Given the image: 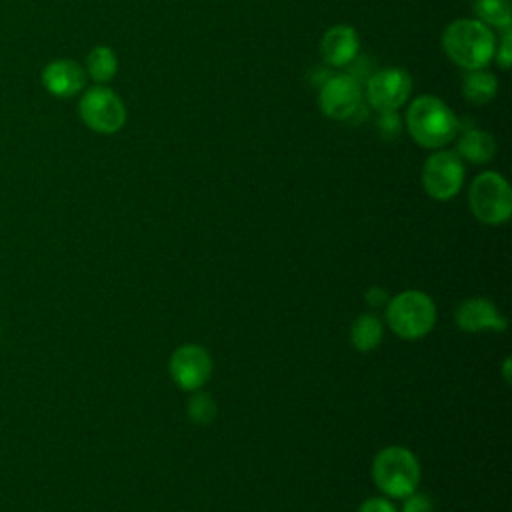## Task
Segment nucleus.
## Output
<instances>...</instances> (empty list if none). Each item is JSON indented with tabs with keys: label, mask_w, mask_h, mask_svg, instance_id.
<instances>
[{
	"label": "nucleus",
	"mask_w": 512,
	"mask_h": 512,
	"mask_svg": "<svg viewBox=\"0 0 512 512\" xmlns=\"http://www.w3.org/2000/svg\"><path fill=\"white\" fill-rule=\"evenodd\" d=\"M406 128L412 140L422 148L440 150L458 136L460 122L444 100L424 94L410 104L406 112Z\"/></svg>",
	"instance_id": "1"
},
{
	"label": "nucleus",
	"mask_w": 512,
	"mask_h": 512,
	"mask_svg": "<svg viewBox=\"0 0 512 512\" xmlns=\"http://www.w3.org/2000/svg\"><path fill=\"white\" fill-rule=\"evenodd\" d=\"M446 56L464 70L484 68L496 52V36L490 26L476 18H460L446 26L442 34Z\"/></svg>",
	"instance_id": "2"
},
{
	"label": "nucleus",
	"mask_w": 512,
	"mask_h": 512,
	"mask_svg": "<svg viewBox=\"0 0 512 512\" xmlns=\"http://www.w3.org/2000/svg\"><path fill=\"white\" fill-rule=\"evenodd\" d=\"M386 326L402 340H420L436 326L438 310L424 290H402L388 298L384 306Z\"/></svg>",
	"instance_id": "3"
},
{
	"label": "nucleus",
	"mask_w": 512,
	"mask_h": 512,
	"mask_svg": "<svg viewBox=\"0 0 512 512\" xmlns=\"http://www.w3.org/2000/svg\"><path fill=\"white\" fill-rule=\"evenodd\" d=\"M420 462L406 446H386L372 460V478L386 498H404L420 484Z\"/></svg>",
	"instance_id": "4"
},
{
	"label": "nucleus",
	"mask_w": 512,
	"mask_h": 512,
	"mask_svg": "<svg viewBox=\"0 0 512 512\" xmlns=\"http://www.w3.org/2000/svg\"><path fill=\"white\" fill-rule=\"evenodd\" d=\"M468 204L478 222L486 226H500L512 216L510 184L500 172H482L468 188Z\"/></svg>",
	"instance_id": "5"
},
{
	"label": "nucleus",
	"mask_w": 512,
	"mask_h": 512,
	"mask_svg": "<svg viewBox=\"0 0 512 512\" xmlns=\"http://www.w3.org/2000/svg\"><path fill=\"white\" fill-rule=\"evenodd\" d=\"M80 120L98 134H116L126 122L122 98L104 84L88 88L78 102Z\"/></svg>",
	"instance_id": "6"
},
{
	"label": "nucleus",
	"mask_w": 512,
	"mask_h": 512,
	"mask_svg": "<svg viewBox=\"0 0 512 512\" xmlns=\"http://www.w3.org/2000/svg\"><path fill=\"white\" fill-rule=\"evenodd\" d=\"M464 160L452 150H436L430 154L422 168V186L426 194L438 202L452 200L464 184Z\"/></svg>",
	"instance_id": "7"
},
{
	"label": "nucleus",
	"mask_w": 512,
	"mask_h": 512,
	"mask_svg": "<svg viewBox=\"0 0 512 512\" xmlns=\"http://www.w3.org/2000/svg\"><path fill=\"white\" fill-rule=\"evenodd\" d=\"M212 368V356L200 344H182L168 360L170 378L184 392L202 390L212 376Z\"/></svg>",
	"instance_id": "8"
},
{
	"label": "nucleus",
	"mask_w": 512,
	"mask_h": 512,
	"mask_svg": "<svg viewBox=\"0 0 512 512\" xmlns=\"http://www.w3.org/2000/svg\"><path fill=\"white\" fill-rule=\"evenodd\" d=\"M412 94V78L402 68H384L366 82V100L376 112H396Z\"/></svg>",
	"instance_id": "9"
},
{
	"label": "nucleus",
	"mask_w": 512,
	"mask_h": 512,
	"mask_svg": "<svg viewBox=\"0 0 512 512\" xmlns=\"http://www.w3.org/2000/svg\"><path fill=\"white\" fill-rule=\"evenodd\" d=\"M362 104V90L352 74L328 76L318 92V106L332 120L352 118Z\"/></svg>",
	"instance_id": "10"
},
{
	"label": "nucleus",
	"mask_w": 512,
	"mask_h": 512,
	"mask_svg": "<svg viewBox=\"0 0 512 512\" xmlns=\"http://www.w3.org/2000/svg\"><path fill=\"white\" fill-rule=\"evenodd\" d=\"M454 322L462 332L470 334L504 332L508 326V318L492 300L484 296H472L462 300L454 310Z\"/></svg>",
	"instance_id": "11"
},
{
	"label": "nucleus",
	"mask_w": 512,
	"mask_h": 512,
	"mask_svg": "<svg viewBox=\"0 0 512 512\" xmlns=\"http://www.w3.org/2000/svg\"><path fill=\"white\" fill-rule=\"evenodd\" d=\"M40 82L46 92L56 98H72L86 86V70L70 58L50 60L42 72Z\"/></svg>",
	"instance_id": "12"
},
{
	"label": "nucleus",
	"mask_w": 512,
	"mask_h": 512,
	"mask_svg": "<svg viewBox=\"0 0 512 512\" xmlns=\"http://www.w3.org/2000/svg\"><path fill=\"white\" fill-rule=\"evenodd\" d=\"M360 40L352 26L336 24L330 26L320 38V54L328 66L344 68L352 64L358 56Z\"/></svg>",
	"instance_id": "13"
},
{
	"label": "nucleus",
	"mask_w": 512,
	"mask_h": 512,
	"mask_svg": "<svg viewBox=\"0 0 512 512\" xmlns=\"http://www.w3.org/2000/svg\"><path fill=\"white\" fill-rule=\"evenodd\" d=\"M456 154L470 164H486L496 154V140L480 128H466L456 136Z\"/></svg>",
	"instance_id": "14"
},
{
	"label": "nucleus",
	"mask_w": 512,
	"mask_h": 512,
	"mask_svg": "<svg viewBox=\"0 0 512 512\" xmlns=\"http://www.w3.org/2000/svg\"><path fill=\"white\" fill-rule=\"evenodd\" d=\"M384 338V322L374 312L360 314L350 324V344L358 352H372Z\"/></svg>",
	"instance_id": "15"
},
{
	"label": "nucleus",
	"mask_w": 512,
	"mask_h": 512,
	"mask_svg": "<svg viewBox=\"0 0 512 512\" xmlns=\"http://www.w3.org/2000/svg\"><path fill=\"white\" fill-rule=\"evenodd\" d=\"M498 92L496 76L484 68L468 70V74L462 80V94L470 104L482 106L488 104Z\"/></svg>",
	"instance_id": "16"
},
{
	"label": "nucleus",
	"mask_w": 512,
	"mask_h": 512,
	"mask_svg": "<svg viewBox=\"0 0 512 512\" xmlns=\"http://www.w3.org/2000/svg\"><path fill=\"white\" fill-rule=\"evenodd\" d=\"M86 76H90L96 84L110 82L118 72V58L110 46H94L86 56Z\"/></svg>",
	"instance_id": "17"
},
{
	"label": "nucleus",
	"mask_w": 512,
	"mask_h": 512,
	"mask_svg": "<svg viewBox=\"0 0 512 512\" xmlns=\"http://www.w3.org/2000/svg\"><path fill=\"white\" fill-rule=\"evenodd\" d=\"M472 10L476 14V20L486 26H496L504 30L512 24L510 0H474Z\"/></svg>",
	"instance_id": "18"
},
{
	"label": "nucleus",
	"mask_w": 512,
	"mask_h": 512,
	"mask_svg": "<svg viewBox=\"0 0 512 512\" xmlns=\"http://www.w3.org/2000/svg\"><path fill=\"white\" fill-rule=\"evenodd\" d=\"M186 414L188 420L194 422L196 426H208L216 418V402L208 392H190V398L186 402Z\"/></svg>",
	"instance_id": "19"
},
{
	"label": "nucleus",
	"mask_w": 512,
	"mask_h": 512,
	"mask_svg": "<svg viewBox=\"0 0 512 512\" xmlns=\"http://www.w3.org/2000/svg\"><path fill=\"white\" fill-rule=\"evenodd\" d=\"M398 512H434V500L428 494L414 490L402 498Z\"/></svg>",
	"instance_id": "20"
},
{
	"label": "nucleus",
	"mask_w": 512,
	"mask_h": 512,
	"mask_svg": "<svg viewBox=\"0 0 512 512\" xmlns=\"http://www.w3.org/2000/svg\"><path fill=\"white\" fill-rule=\"evenodd\" d=\"M502 32H504V34H502L500 44L496 42L494 58H496V62L500 64V68L508 70V68H510V62H512V32H510V28H504Z\"/></svg>",
	"instance_id": "21"
},
{
	"label": "nucleus",
	"mask_w": 512,
	"mask_h": 512,
	"mask_svg": "<svg viewBox=\"0 0 512 512\" xmlns=\"http://www.w3.org/2000/svg\"><path fill=\"white\" fill-rule=\"evenodd\" d=\"M356 512H398L392 498L386 496H370L360 502Z\"/></svg>",
	"instance_id": "22"
},
{
	"label": "nucleus",
	"mask_w": 512,
	"mask_h": 512,
	"mask_svg": "<svg viewBox=\"0 0 512 512\" xmlns=\"http://www.w3.org/2000/svg\"><path fill=\"white\" fill-rule=\"evenodd\" d=\"M378 128L384 138H394L400 134V120L396 112H380Z\"/></svg>",
	"instance_id": "23"
},
{
	"label": "nucleus",
	"mask_w": 512,
	"mask_h": 512,
	"mask_svg": "<svg viewBox=\"0 0 512 512\" xmlns=\"http://www.w3.org/2000/svg\"><path fill=\"white\" fill-rule=\"evenodd\" d=\"M388 292L384 290V288H380V286H372V288H368L366 290V294H364V300H366V304L370 306V308H384L386 306V302H388Z\"/></svg>",
	"instance_id": "24"
}]
</instances>
